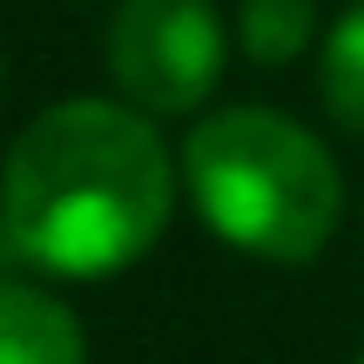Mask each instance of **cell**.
I'll return each instance as SVG.
<instances>
[{"label": "cell", "mask_w": 364, "mask_h": 364, "mask_svg": "<svg viewBox=\"0 0 364 364\" xmlns=\"http://www.w3.org/2000/svg\"><path fill=\"white\" fill-rule=\"evenodd\" d=\"M176 209V162L135 102H54L0 169V236L48 277H115L156 250Z\"/></svg>", "instance_id": "1"}, {"label": "cell", "mask_w": 364, "mask_h": 364, "mask_svg": "<svg viewBox=\"0 0 364 364\" xmlns=\"http://www.w3.org/2000/svg\"><path fill=\"white\" fill-rule=\"evenodd\" d=\"M203 223L263 263H311L344 216V176L304 122L277 108H216L182 142Z\"/></svg>", "instance_id": "2"}, {"label": "cell", "mask_w": 364, "mask_h": 364, "mask_svg": "<svg viewBox=\"0 0 364 364\" xmlns=\"http://www.w3.org/2000/svg\"><path fill=\"white\" fill-rule=\"evenodd\" d=\"M216 0H122L108 21V75L142 115H189L223 75Z\"/></svg>", "instance_id": "3"}, {"label": "cell", "mask_w": 364, "mask_h": 364, "mask_svg": "<svg viewBox=\"0 0 364 364\" xmlns=\"http://www.w3.org/2000/svg\"><path fill=\"white\" fill-rule=\"evenodd\" d=\"M0 364H88L81 317L34 284H0Z\"/></svg>", "instance_id": "4"}, {"label": "cell", "mask_w": 364, "mask_h": 364, "mask_svg": "<svg viewBox=\"0 0 364 364\" xmlns=\"http://www.w3.org/2000/svg\"><path fill=\"white\" fill-rule=\"evenodd\" d=\"M317 88H324V108L338 115V129L364 135V0H358V7L324 34Z\"/></svg>", "instance_id": "5"}, {"label": "cell", "mask_w": 364, "mask_h": 364, "mask_svg": "<svg viewBox=\"0 0 364 364\" xmlns=\"http://www.w3.org/2000/svg\"><path fill=\"white\" fill-rule=\"evenodd\" d=\"M311 34H317V0H243V14H236V41L263 68L297 61Z\"/></svg>", "instance_id": "6"}, {"label": "cell", "mask_w": 364, "mask_h": 364, "mask_svg": "<svg viewBox=\"0 0 364 364\" xmlns=\"http://www.w3.org/2000/svg\"><path fill=\"white\" fill-rule=\"evenodd\" d=\"M358 364H364V358H358Z\"/></svg>", "instance_id": "7"}]
</instances>
